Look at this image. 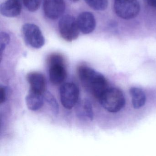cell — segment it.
Returning <instances> with one entry per match:
<instances>
[{"instance_id":"cell-1","label":"cell","mask_w":156,"mask_h":156,"mask_svg":"<svg viewBox=\"0 0 156 156\" xmlns=\"http://www.w3.org/2000/svg\"><path fill=\"white\" fill-rule=\"evenodd\" d=\"M77 72L83 86L97 99H99L109 87L107 80L104 76L93 68L85 65L80 66Z\"/></svg>"},{"instance_id":"cell-2","label":"cell","mask_w":156,"mask_h":156,"mask_svg":"<svg viewBox=\"0 0 156 156\" xmlns=\"http://www.w3.org/2000/svg\"><path fill=\"white\" fill-rule=\"evenodd\" d=\"M98 100L103 107L110 113L119 112L126 105L124 94L115 87H108Z\"/></svg>"},{"instance_id":"cell-3","label":"cell","mask_w":156,"mask_h":156,"mask_svg":"<svg viewBox=\"0 0 156 156\" xmlns=\"http://www.w3.org/2000/svg\"><path fill=\"white\" fill-rule=\"evenodd\" d=\"M47 63L51 83L55 85L62 83L67 75L63 56L60 54H52L48 57Z\"/></svg>"},{"instance_id":"cell-4","label":"cell","mask_w":156,"mask_h":156,"mask_svg":"<svg viewBox=\"0 0 156 156\" xmlns=\"http://www.w3.org/2000/svg\"><path fill=\"white\" fill-rule=\"evenodd\" d=\"M58 29L62 38L67 41H73L79 36L80 30L77 20L72 15L63 16L59 20Z\"/></svg>"},{"instance_id":"cell-5","label":"cell","mask_w":156,"mask_h":156,"mask_svg":"<svg viewBox=\"0 0 156 156\" xmlns=\"http://www.w3.org/2000/svg\"><path fill=\"white\" fill-rule=\"evenodd\" d=\"M114 10L119 18L131 20L138 15L140 6L137 0H115Z\"/></svg>"},{"instance_id":"cell-6","label":"cell","mask_w":156,"mask_h":156,"mask_svg":"<svg viewBox=\"0 0 156 156\" xmlns=\"http://www.w3.org/2000/svg\"><path fill=\"white\" fill-rule=\"evenodd\" d=\"M22 32L26 43L32 48L40 49L44 44L45 40L39 27L33 23H25Z\"/></svg>"},{"instance_id":"cell-7","label":"cell","mask_w":156,"mask_h":156,"mask_svg":"<svg viewBox=\"0 0 156 156\" xmlns=\"http://www.w3.org/2000/svg\"><path fill=\"white\" fill-rule=\"evenodd\" d=\"M60 94L62 105L66 108L71 109L79 100V89L73 83H65L60 87Z\"/></svg>"},{"instance_id":"cell-8","label":"cell","mask_w":156,"mask_h":156,"mask_svg":"<svg viewBox=\"0 0 156 156\" xmlns=\"http://www.w3.org/2000/svg\"><path fill=\"white\" fill-rule=\"evenodd\" d=\"M64 0H44V12L48 19L55 20L62 16L65 10Z\"/></svg>"},{"instance_id":"cell-9","label":"cell","mask_w":156,"mask_h":156,"mask_svg":"<svg viewBox=\"0 0 156 156\" xmlns=\"http://www.w3.org/2000/svg\"><path fill=\"white\" fill-rule=\"evenodd\" d=\"M79 30L83 34H89L95 29L96 20L93 13L84 12L79 14L77 20Z\"/></svg>"},{"instance_id":"cell-10","label":"cell","mask_w":156,"mask_h":156,"mask_svg":"<svg viewBox=\"0 0 156 156\" xmlns=\"http://www.w3.org/2000/svg\"><path fill=\"white\" fill-rule=\"evenodd\" d=\"M30 84V91L44 94L45 91V80L42 74L37 72L29 73L27 76Z\"/></svg>"},{"instance_id":"cell-11","label":"cell","mask_w":156,"mask_h":156,"mask_svg":"<svg viewBox=\"0 0 156 156\" xmlns=\"http://www.w3.org/2000/svg\"><path fill=\"white\" fill-rule=\"evenodd\" d=\"M22 6L20 0H7L0 6L2 15L8 18H14L20 15Z\"/></svg>"},{"instance_id":"cell-12","label":"cell","mask_w":156,"mask_h":156,"mask_svg":"<svg viewBox=\"0 0 156 156\" xmlns=\"http://www.w3.org/2000/svg\"><path fill=\"white\" fill-rule=\"evenodd\" d=\"M76 115L83 120L92 121L94 118V111L91 102L87 99L80 101L76 108Z\"/></svg>"},{"instance_id":"cell-13","label":"cell","mask_w":156,"mask_h":156,"mask_svg":"<svg viewBox=\"0 0 156 156\" xmlns=\"http://www.w3.org/2000/svg\"><path fill=\"white\" fill-rule=\"evenodd\" d=\"M44 96L43 94L29 91L26 97V103L29 109L36 111L41 109L44 104Z\"/></svg>"},{"instance_id":"cell-14","label":"cell","mask_w":156,"mask_h":156,"mask_svg":"<svg viewBox=\"0 0 156 156\" xmlns=\"http://www.w3.org/2000/svg\"><path fill=\"white\" fill-rule=\"evenodd\" d=\"M129 93L131 97L132 105L134 108L139 109L145 105L146 94L142 89L139 87H132L129 89Z\"/></svg>"},{"instance_id":"cell-15","label":"cell","mask_w":156,"mask_h":156,"mask_svg":"<svg viewBox=\"0 0 156 156\" xmlns=\"http://www.w3.org/2000/svg\"><path fill=\"white\" fill-rule=\"evenodd\" d=\"M86 3L93 9L96 11L105 10L108 6V0H84Z\"/></svg>"},{"instance_id":"cell-16","label":"cell","mask_w":156,"mask_h":156,"mask_svg":"<svg viewBox=\"0 0 156 156\" xmlns=\"http://www.w3.org/2000/svg\"><path fill=\"white\" fill-rule=\"evenodd\" d=\"M44 96V99L49 104L53 112L55 115H57L59 113V106L55 97L49 91H45Z\"/></svg>"},{"instance_id":"cell-17","label":"cell","mask_w":156,"mask_h":156,"mask_svg":"<svg viewBox=\"0 0 156 156\" xmlns=\"http://www.w3.org/2000/svg\"><path fill=\"white\" fill-rule=\"evenodd\" d=\"M23 2L29 11L34 12L40 8L41 0H23Z\"/></svg>"},{"instance_id":"cell-18","label":"cell","mask_w":156,"mask_h":156,"mask_svg":"<svg viewBox=\"0 0 156 156\" xmlns=\"http://www.w3.org/2000/svg\"><path fill=\"white\" fill-rule=\"evenodd\" d=\"M10 40L9 35L5 32H2L0 35V49L1 58L2 59V54Z\"/></svg>"},{"instance_id":"cell-19","label":"cell","mask_w":156,"mask_h":156,"mask_svg":"<svg viewBox=\"0 0 156 156\" xmlns=\"http://www.w3.org/2000/svg\"><path fill=\"white\" fill-rule=\"evenodd\" d=\"M0 94H1V104L4 103L7 99V89L4 86H1L0 89Z\"/></svg>"},{"instance_id":"cell-20","label":"cell","mask_w":156,"mask_h":156,"mask_svg":"<svg viewBox=\"0 0 156 156\" xmlns=\"http://www.w3.org/2000/svg\"><path fill=\"white\" fill-rule=\"evenodd\" d=\"M147 2L149 5L156 8V0H147Z\"/></svg>"},{"instance_id":"cell-21","label":"cell","mask_w":156,"mask_h":156,"mask_svg":"<svg viewBox=\"0 0 156 156\" xmlns=\"http://www.w3.org/2000/svg\"><path fill=\"white\" fill-rule=\"evenodd\" d=\"M71 1L73 2H77L79 1V0H71Z\"/></svg>"}]
</instances>
